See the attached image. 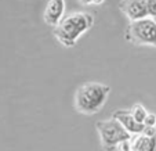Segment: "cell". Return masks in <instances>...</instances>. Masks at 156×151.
<instances>
[{"label":"cell","mask_w":156,"mask_h":151,"mask_svg":"<svg viewBox=\"0 0 156 151\" xmlns=\"http://www.w3.org/2000/svg\"><path fill=\"white\" fill-rule=\"evenodd\" d=\"M94 25V15L86 11H75L62 18V21L54 28L55 39L65 47H73L79 38L91 29Z\"/></svg>","instance_id":"6da1fadb"},{"label":"cell","mask_w":156,"mask_h":151,"mask_svg":"<svg viewBox=\"0 0 156 151\" xmlns=\"http://www.w3.org/2000/svg\"><path fill=\"white\" fill-rule=\"evenodd\" d=\"M111 94V86L101 82H87L75 93V110L83 115H94L104 108Z\"/></svg>","instance_id":"7a4b0ae2"},{"label":"cell","mask_w":156,"mask_h":151,"mask_svg":"<svg viewBox=\"0 0 156 151\" xmlns=\"http://www.w3.org/2000/svg\"><path fill=\"white\" fill-rule=\"evenodd\" d=\"M127 42L136 46H153L156 47V21L152 17L138 21H130L124 31Z\"/></svg>","instance_id":"3957f363"},{"label":"cell","mask_w":156,"mask_h":151,"mask_svg":"<svg viewBox=\"0 0 156 151\" xmlns=\"http://www.w3.org/2000/svg\"><path fill=\"white\" fill-rule=\"evenodd\" d=\"M95 127H97V132L100 134L101 147L105 151L115 150L119 147V144L131 139V134L115 118L98 121L95 123Z\"/></svg>","instance_id":"277c9868"},{"label":"cell","mask_w":156,"mask_h":151,"mask_svg":"<svg viewBox=\"0 0 156 151\" xmlns=\"http://www.w3.org/2000/svg\"><path fill=\"white\" fill-rule=\"evenodd\" d=\"M133 151H156V126H145L144 132L130 139Z\"/></svg>","instance_id":"5b68a950"},{"label":"cell","mask_w":156,"mask_h":151,"mask_svg":"<svg viewBox=\"0 0 156 151\" xmlns=\"http://www.w3.org/2000/svg\"><path fill=\"white\" fill-rule=\"evenodd\" d=\"M119 10L129 18L130 21H138L148 15L147 0H120Z\"/></svg>","instance_id":"8992f818"},{"label":"cell","mask_w":156,"mask_h":151,"mask_svg":"<svg viewBox=\"0 0 156 151\" xmlns=\"http://www.w3.org/2000/svg\"><path fill=\"white\" fill-rule=\"evenodd\" d=\"M64 13L65 0H48L43 13V20L46 24L55 28L64 18Z\"/></svg>","instance_id":"52a82bcc"},{"label":"cell","mask_w":156,"mask_h":151,"mask_svg":"<svg viewBox=\"0 0 156 151\" xmlns=\"http://www.w3.org/2000/svg\"><path fill=\"white\" fill-rule=\"evenodd\" d=\"M112 118L118 119V121L122 123V126H123L131 136H136V134L142 133L145 129L144 123L137 122L130 110H116L115 112H113Z\"/></svg>","instance_id":"ba28073f"},{"label":"cell","mask_w":156,"mask_h":151,"mask_svg":"<svg viewBox=\"0 0 156 151\" xmlns=\"http://www.w3.org/2000/svg\"><path fill=\"white\" fill-rule=\"evenodd\" d=\"M130 111H131L133 116L136 118V121L140 122V123H144V121H145V118H147V115L149 114L147 110H145V107L142 105V104H140V103L134 104V105H133V108H131Z\"/></svg>","instance_id":"9c48e42d"},{"label":"cell","mask_w":156,"mask_h":151,"mask_svg":"<svg viewBox=\"0 0 156 151\" xmlns=\"http://www.w3.org/2000/svg\"><path fill=\"white\" fill-rule=\"evenodd\" d=\"M148 15L152 18H156V0H147Z\"/></svg>","instance_id":"30bf717a"},{"label":"cell","mask_w":156,"mask_h":151,"mask_svg":"<svg viewBox=\"0 0 156 151\" xmlns=\"http://www.w3.org/2000/svg\"><path fill=\"white\" fill-rule=\"evenodd\" d=\"M144 126H156V114H148L144 121Z\"/></svg>","instance_id":"8fae6325"},{"label":"cell","mask_w":156,"mask_h":151,"mask_svg":"<svg viewBox=\"0 0 156 151\" xmlns=\"http://www.w3.org/2000/svg\"><path fill=\"white\" fill-rule=\"evenodd\" d=\"M118 151H133L131 144H130V140H127V142H123L122 144H119Z\"/></svg>","instance_id":"7c38bea8"},{"label":"cell","mask_w":156,"mask_h":151,"mask_svg":"<svg viewBox=\"0 0 156 151\" xmlns=\"http://www.w3.org/2000/svg\"><path fill=\"white\" fill-rule=\"evenodd\" d=\"M82 4H84V6H88V4H94V0H79Z\"/></svg>","instance_id":"4fadbf2b"},{"label":"cell","mask_w":156,"mask_h":151,"mask_svg":"<svg viewBox=\"0 0 156 151\" xmlns=\"http://www.w3.org/2000/svg\"><path fill=\"white\" fill-rule=\"evenodd\" d=\"M105 0H94V4H97V6H100V4H102Z\"/></svg>","instance_id":"5bb4252c"},{"label":"cell","mask_w":156,"mask_h":151,"mask_svg":"<svg viewBox=\"0 0 156 151\" xmlns=\"http://www.w3.org/2000/svg\"><path fill=\"white\" fill-rule=\"evenodd\" d=\"M155 21H156V18H155Z\"/></svg>","instance_id":"9a60e30c"}]
</instances>
